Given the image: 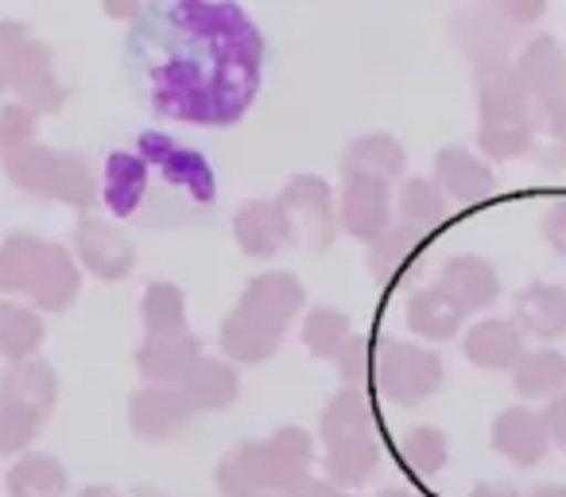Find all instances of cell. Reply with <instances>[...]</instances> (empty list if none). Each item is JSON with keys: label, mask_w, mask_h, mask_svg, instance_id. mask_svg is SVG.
<instances>
[{"label": "cell", "mask_w": 566, "mask_h": 497, "mask_svg": "<svg viewBox=\"0 0 566 497\" xmlns=\"http://www.w3.org/2000/svg\"><path fill=\"white\" fill-rule=\"evenodd\" d=\"M133 59L156 113L229 125L260 82V35L233 4H156L133 28Z\"/></svg>", "instance_id": "cell-1"}, {"label": "cell", "mask_w": 566, "mask_h": 497, "mask_svg": "<svg viewBox=\"0 0 566 497\" xmlns=\"http://www.w3.org/2000/svg\"><path fill=\"white\" fill-rule=\"evenodd\" d=\"M20 478H32V494L28 497H55L59 494V466L51 458H28L20 463Z\"/></svg>", "instance_id": "cell-2"}, {"label": "cell", "mask_w": 566, "mask_h": 497, "mask_svg": "<svg viewBox=\"0 0 566 497\" xmlns=\"http://www.w3.org/2000/svg\"><path fill=\"white\" fill-rule=\"evenodd\" d=\"M342 334L346 331H342V319L334 315V311H318L307 327V342H311V350H318V354H331L334 342H342Z\"/></svg>", "instance_id": "cell-3"}, {"label": "cell", "mask_w": 566, "mask_h": 497, "mask_svg": "<svg viewBox=\"0 0 566 497\" xmlns=\"http://www.w3.org/2000/svg\"><path fill=\"white\" fill-rule=\"evenodd\" d=\"M551 427H555V439L566 447V401L555 404V412H551Z\"/></svg>", "instance_id": "cell-4"}]
</instances>
